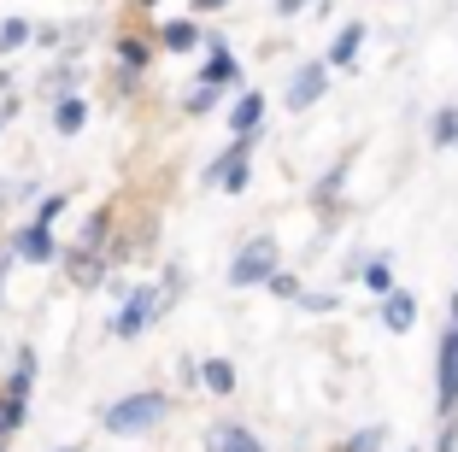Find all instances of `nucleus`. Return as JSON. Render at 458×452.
<instances>
[{
    "instance_id": "5",
    "label": "nucleus",
    "mask_w": 458,
    "mask_h": 452,
    "mask_svg": "<svg viewBox=\"0 0 458 452\" xmlns=\"http://www.w3.org/2000/svg\"><path fill=\"white\" fill-rule=\"evenodd\" d=\"M153 306H159V294H148V288H135L130 300H123V311H118V329H112V335H123V341H135V335L148 329Z\"/></svg>"
},
{
    "instance_id": "28",
    "label": "nucleus",
    "mask_w": 458,
    "mask_h": 452,
    "mask_svg": "<svg viewBox=\"0 0 458 452\" xmlns=\"http://www.w3.org/2000/svg\"><path fill=\"white\" fill-rule=\"evenodd\" d=\"M59 452H82V447H59Z\"/></svg>"
},
{
    "instance_id": "14",
    "label": "nucleus",
    "mask_w": 458,
    "mask_h": 452,
    "mask_svg": "<svg viewBox=\"0 0 458 452\" xmlns=\"http://www.w3.org/2000/svg\"><path fill=\"white\" fill-rule=\"evenodd\" d=\"M200 382L212 388V394H229V388H235V364H229V359H206L200 364Z\"/></svg>"
},
{
    "instance_id": "8",
    "label": "nucleus",
    "mask_w": 458,
    "mask_h": 452,
    "mask_svg": "<svg viewBox=\"0 0 458 452\" xmlns=\"http://www.w3.org/2000/svg\"><path fill=\"white\" fill-rule=\"evenodd\" d=\"M382 323H388L394 335L411 329V323H418V300H411L405 288H394V294H388V306H382Z\"/></svg>"
},
{
    "instance_id": "31",
    "label": "nucleus",
    "mask_w": 458,
    "mask_h": 452,
    "mask_svg": "<svg viewBox=\"0 0 458 452\" xmlns=\"http://www.w3.org/2000/svg\"><path fill=\"white\" fill-rule=\"evenodd\" d=\"M148 6H153V0H148Z\"/></svg>"
},
{
    "instance_id": "20",
    "label": "nucleus",
    "mask_w": 458,
    "mask_h": 452,
    "mask_svg": "<svg viewBox=\"0 0 458 452\" xmlns=\"http://www.w3.org/2000/svg\"><path fill=\"white\" fill-rule=\"evenodd\" d=\"M118 59H123V65H130V71H141V65H148V41L123 36V41H118Z\"/></svg>"
},
{
    "instance_id": "29",
    "label": "nucleus",
    "mask_w": 458,
    "mask_h": 452,
    "mask_svg": "<svg viewBox=\"0 0 458 452\" xmlns=\"http://www.w3.org/2000/svg\"><path fill=\"white\" fill-rule=\"evenodd\" d=\"M0 200H6V194H0Z\"/></svg>"
},
{
    "instance_id": "18",
    "label": "nucleus",
    "mask_w": 458,
    "mask_h": 452,
    "mask_svg": "<svg viewBox=\"0 0 458 452\" xmlns=\"http://www.w3.org/2000/svg\"><path fill=\"white\" fill-rule=\"evenodd\" d=\"M435 147H458V107H446L435 118Z\"/></svg>"
},
{
    "instance_id": "7",
    "label": "nucleus",
    "mask_w": 458,
    "mask_h": 452,
    "mask_svg": "<svg viewBox=\"0 0 458 452\" xmlns=\"http://www.w3.org/2000/svg\"><path fill=\"white\" fill-rule=\"evenodd\" d=\"M82 124H89V100H82V94H59V107H54V130H59V135H77Z\"/></svg>"
},
{
    "instance_id": "6",
    "label": "nucleus",
    "mask_w": 458,
    "mask_h": 452,
    "mask_svg": "<svg viewBox=\"0 0 458 452\" xmlns=\"http://www.w3.org/2000/svg\"><path fill=\"white\" fill-rule=\"evenodd\" d=\"M324 82H329V71H324V65H300V71H294V82H288V107H294V112L318 107V100H324Z\"/></svg>"
},
{
    "instance_id": "16",
    "label": "nucleus",
    "mask_w": 458,
    "mask_h": 452,
    "mask_svg": "<svg viewBox=\"0 0 458 452\" xmlns=\"http://www.w3.org/2000/svg\"><path fill=\"white\" fill-rule=\"evenodd\" d=\"M382 440H388V429H382V423H370V429H359V435H352L341 452H382Z\"/></svg>"
},
{
    "instance_id": "23",
    "label": "nucleus",
    "mask_w": 458,
    "mask_h": 452,
    "mask_svg": "<svg viewBox=\"0 0 458 452\" xmlns=\"http://www.w3.org/2000/svg\"><path fill=\"white\" fill-rule=\"evenodd\" d=\"M59 212H65V194H47V200H41V212H36V224H54Z\"/></svg>"
},
{
    "instance_id": "3",
    "label": "nucleus",
    "mask_w": 458,
    "mask_h": 452,
    "mask_svg": "<svg viewBox=\"0 0 458 452\" xmlns=\"http://www.w3.org/2000/svg\"><path fill=\"white\" fill-rule=\"evenodd\" d=\"M435 405H441V417H453V405H458V300H453V329L441 341V388H435Z\"/></svg>"
},
{
    "instance_id": "10",
    "label": "nucleus",
    "mask_w": 458,
    "mask_h": 452,
    "mask_svg": "<svg viewBox=\"0 0 458 452\" xmlns=\"http://www.w3.org/2000/svg\"><path fill=\"white\" fill-rule=\"evenodd\" d=\"M159 41L171 47V54H194V47H200V30H194L189 18H171V24L159 30Z\"/></svg>"
},
{
    "instance_id": "27",
    "label": "nucleus",
    "mask_w": 458,
    "mask_h": 452,
    "mask_svg": "<svg viewBox=\"0 0 458 452\" xmlns=\"http://www.w3.org/2000/svg\"><path fill=\"white\" fill-rule=\"evenodd\" d=\"M13 112H18V100H6V107H0V124H6V118H13Z\"/></svg>"
},
{
    "instance_id": "25",
    "label": "nucleus",
    "mask_w": 458,
    "mask_h": 452,
    "mask_svg": "<svg viewBox=\"0 0 458 452\" xmlns=\"http://www.w3.org/2000/svg\"><path fill=\"white\" fill-rule=\"evenodd\" d=\"M300 6H306V0H276V13H283V18H294Z\"/></svg>"
},
{
    "instance_id": "17",
    "label": "nucleus",
    "mask_w": 458,
    "mask_h": 452,
    "mask_svg": "<svg viewBox=\"0 0 458 452\" xmlns=\"http://www.w3.org/2000/svg\"><path fill=\"white\" fill-rule=\"evenodd\" d=\"M24 41H30V24H24V18H6V24H0V54H18Z\"/></svg>"
},
{
    "instance_id": "22",
    "label": "nucleus",
    "mask_w": 458,
    "mask_h": 452,
    "mask_svg": "<svg viewBox=\"0 0 458 452\" xmlns=\"http://www.w3.org/2000/svg\"><path fill=\"white\" fill-rule=\"evenodd\" d=\"M270 294H283V300H300V282L288 270H270Z\"/></svg>"
},
{
    "instance_id": "24",
    "label": "nucleus",
    "mask_w": 458,
    "mask_h": 452,
    "mask_svg": "<svg viewBox=\"0 0 458 452\" xmlns=\"http://www.w3.org/2000/svg\"><path fill=\"white\" fill-rule=\"evenodd\" d=\"M300 306L306 311H335V294H300Z\"/></svg>"
},
{
    "instance_id": "13",
    "label": "nucleus",
    "mask_w": 458,
    "mask_h": 452,
    "mask_svg": "<svg viewBox=\"0 0 458 452\" xmlns=\"http://www.w3.org/2000/svg\"><path fill=\"white\" fill-rule=\"evenodd\" d=\"M359 47H364V30H359V24H347V30L335 36V47H329V65H341V71H347L352 59H359Z\"/></svg>"
},
{
    "instance_id": "1",
    "label": "nucleus",
    "mask_w": 458,
    "mask_h": 452,
    "mask_svg": "<svg viewBox=\"0 0 458 452\" xmlns=\"http://www.w3.org/2000/svg\"><path fill=\"white\" fill-rule=\"evenodd\" d=\"M165 412H171L165 394H130V399H118V405L106 412V429L112 435H141V429H153Z\"/></svg>"
},
{
    "instance_id": "30",
    "label": "nucleus",
    "mask_w": 458,
    "mask_h": 452,
    "mask_svg": "<svg viewBox=\"0 0 458 452\" xmlns=\"http://www.w3.org/2000/svg\"><path fill=\"white\" fill-rule=\"evenodd\" d=\"M411 452H418V447H411Z\"/></svg>"
},
{
    "instance_id": "9",
    "label": "nucleus",
    "mask_w": 458,
    "mask_h": 452,
    "mask_svg": "<svg viewBox=\"0 0 458 452\" xmlns=\"http://www.w3.org/2000/svg\"><path fill=\"white\" fill-rule=\"evenodd\" d=\"M200 82H217V89H235V82H242V65H235V59H229V47H212V59H206V71H200Z\"/></svg>"
},
{
    "instance_id": "26",
    "label": "nucleus",
    "mask_w": 458,
    "mask_h": 452,
    "mask_svg": "<svg viewBox=\"0 0 458 452\" xmlns=\"http://www.w3.org/2000/svg\"><path fill=\"white\" fill-rule=\"evenodd\" d=\"M194 6H200V13H217V6H229V0H194Z\"/></svg>"
},
{
    "instance_id": "12",
    "label": "nucleus",
    "mask_w": 458,
    "mask_h": 452,
    "mask_svg": "<svg viewBox=\"0 0 458 452\" xmlns=\"http://www.w3.org/2000/svg\"><path fill=\"white\" fill-rule=\"evenodd\" d=\"M212 452H265V447L253 440V429H242V423H224V429L212 435Z\"/></svg>"
},
{
    "instance_id": "4",
    "label": "nucleus",
    "mask_w": 458,
    "mask_h": 452,
    "mask_svg": "<svg viewBox=\"0 0 458 452\" xmlns=\"http://www.w3.org/2000/svg\"><path fill=\"white\" fill-rule=\"evenodd\" d=\"M13 253L24 259V265H54V259H59V241H54V224H30L24 235L13 241Z\"/></svg>"
},
{
    "instance_id": "15",
    "label": "nucleus",
    "mask_w": 458,
    "mask_h": 452,
    "mask_svg": "<svg viewBox=\"0 0 458 452\" xmlns=\"http://www.w3.org/2000/svg\"><path fill=\"white\" fill-rule=\"evenodd\" d=\"M364 288L382 294V300L394 294V270H388V259H370V265H364Z\"/></svg>"
},
{
    "instance_id": "11",
    "label": "nucleus",
    "mask_w": 458,
    "mask_h": 452,
    "mask_svg": "<svg viewBox=\"0 0 458 452\" xmlns=\"http://www.w3.org/2000/svg\"><path fill=\"white\" fill-rule=\"evenodd\" d=\"M259 118H265V94H242V100H235V112H229V130H235V135H253Z\"/></svg>"
},
{
    "instance_id": "2",
    "label": "nucleus",
    "mask_w": 458,
    "mask_h": 452,
    "mask_svg": "<svg viewBox=\"0 0 458 452\" xmlns=\"http://www.w3.org/2000/svg\"><path fill=\"white\" fill-rule=\"evenodd\" d=\"M270 270H276V241H247L242 259L229 265V282L235 288H253V282H270Z\"/></svg>"
},
{
    "instance_id": "19",
    "label": "nucleus",
    "mask_w": 458,
    "mask_h": 452,
    "mask_svg": "<svg viewBox=\"0 0 458 452\" xmlns=\"http://www.w3.org/2000/svg\"><path fill=\"white\" fill-rule=\"evenodd\" d=\"M106 224H112L106 212H95V217H89V224H82V253H95L100 241H106Z\"/></svg>"
},
{
    "instance_id": "21",
    "label": "nucleus",
    "mask_w": 458,
    "mask_h": 452,
    "mask_svg": "<svg viewBox=\"0 0 458 452\" xmlns=\"http://www.w3.org/2000/svg\"><path fill=\"white\" fill-rule=\"evenodd\" d=\"M212 107H217V82H200V89L189 94V112H194V118H206Z\"/></svg>"
}]
</instances>
